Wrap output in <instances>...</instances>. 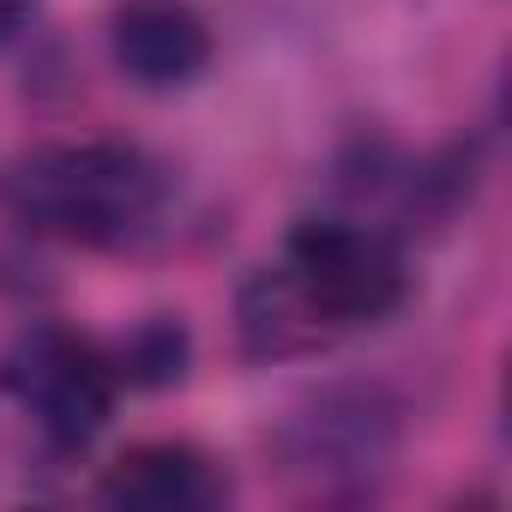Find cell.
Listing matches in <instances>:
<instances>
[{"label":"cell","instance_id":"1","mask_svg":"<svg viewBox=\"0 0 512 512\" xmlns=\"http://www.w3.org/2000/svg\"><path fill=\"white\" fill-rule=\"evenodd\" d=\"M0 187H7L13 211L37 241H67L97 253L139 247L169 205L163 169L145 151L109 145V139L37 145L0 175Z\"/></svg>","mask_w":512,"mask_h":512},{"label":"cell","instance_id":"2","mask_svg":"<svg viewBox=\"0 0 512 512\" xmlns=\"http://www.w3.org/2000/svg\"><path fill=\"white\" fill-rule=\"evenodd\" d=\"M284 272L332 332L374 326L410 296V272H404L398 241L380 223H362V217H308V223H296V235L284 247Z\"/></svg>","mask_w":512,"mask_h":512},{"label":"cell","instance_id":"3","mask_svg":"<svg viewBox=\"0 0 512 512\" xmlns=\"http://www.w3.org/2000/svg\"><path fill=\"white\" fill-rule=\"evenodd\" d=\"M0 386L43 428V440L91 446L115 410L121 374H115V356L103 344H91L67 326H31L0 356Z\"/></svg>","mask_w":512,"mask_h":512},{"label":"cell","instance_id":"4","mask_svg":"<svg viewBox=\"0 0 512 512\" xmlns=\"http://www.w3.org/2000/svg\"><path fill=\"white\" fill-rule=\"evenodd\" d=\"M278 458L290 476L314 482L320 494L368 482L398 446V404L380 386H326L296 404L278 428Z\"/></svg>","mask_w":512,"mask_h":512},{"label":"cell","instance_id":"5","mask_svg":"<svg viewBox=\"0 0 512 512\" xmlns=\"http://www.w3.org/2000/svg\"><path fill=\"white\" fill-rule=\"evenodd\" d=\"M109 49L133 85L175 91L211 67V25L187 0H121L109 13Z\"/></svg>","mask_w":512,"mask_h":512},{"label":"cell","instance_id":"6","mask_svg":"<svg viewBox=\"0 0 512 512\" xmlns=\"http://www.w3.org/2000/svg\"><path fill=\"white\" fill-rule=\"evenodd\" d=\"M103 500L133 512H211L229 500V476L187 440H145L109 464Z\"/></svg>","mask_w":512,"mask_h":512},{"label":"cell","instance_id":"7","mask_svg":"<svg viewBox=\"0 0 512 512\" xmlns=\"http://www.w3.org/2000/svg\"><path fill=\"white\" fill-rule=\"evenodd\" d=\"M235 332H241V350L253 362H296V356H314L320 344H332L338 332L302 302V290L290 284L284 266H266L241 284V302H235Z\"/></svg>","mask_w":512,"mask_h":512},{"label":"cell","instance_id":"8","mask_svg":"<svg viewBox=\"0 0 512 512\" xmlns=\"http://www.w3.org/2000/svg\"><path fill=\"white\" fill-rule=\"evenodd\" d=\"M187 326L175 320H145L121 350H115V374L121 386H175L187 374Z\"/></svg>","mask_w":512,"mask_h":512},{"label":"cell","instance_id":"9","mask_svg":"<svg viewBox=\"0 0 512 512\" xmlns=\"http://www.w3.org/2000/svg\"><path fill=\"white\" fill-rule=\"evenodd\" d=\"M31 284H37V235L0 187V290H31Z\"/></svg>","mask_w":512,"mask_h":512},{"label":"cell","instance_id":"10","mask_svg":"<svg viewBox=\"0 0 512 512\" xmlns=\"http://www.w3.org/2000/svg\"><path fill=\"white\" fill-rule=\"evenodd\" d=\"M31 13H37V0H0V43H7V37H19Z\"/></svg>","mask_w":512,"mask_h":512}]
</instances>
